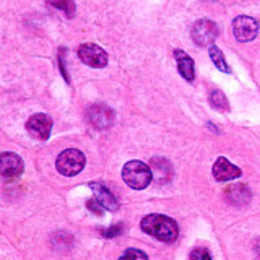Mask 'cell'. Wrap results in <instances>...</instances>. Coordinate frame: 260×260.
Listing matches in <instances>:
<instances>
[{
	"mask_svg": "<svg viewBox=\"0 0 260 260\" xmlns=\"http://www.w3.org/2000/svg\"><path fill=\"white\" fill-rule=\"evenodd\" d=\"M119 260H148L146 254L143 250H138V249H127L124 254L120 255Z\"/></svg>",
	"mask_w": 260,
	"mask_h": 260,
	"instance_id": "e0dca14e",
	"label": "cell"
},
{
	"mask_svg": "<svg viewBox=\"0 0 260 260\" xmlns=\"http://www.w3.org/2000/svg\"><path fill=\"white\" fill-rule=\"evenodd\" d=\"M142 230L162 242H174L179 236V226L173 218L165 215H148L142 219Z\"/></svg>",
	"mask_w": 260,
	"mask_h": 260,
	"instance_id": "6da1fadb",
	"label": "cell"
},
{
	"mask_svg": "<svg viewBox=\"0 0 260 260\" xmlns=\"http://www.w3.org/2000/svg\"><path fill=\"white\" fill-rule=\"evenodd\" d=\"M55 168L63 176H77L85 168V154L75 148L65 150L57 158Z\"/></svg>",
	"mask_w": 260,
	"mask_h": 260,
	"instance_id": "3957f363",
	"label": "cell"
},
{
	"mask_svg": "<svg viewBox=\"0 0 260 260\" xmlns=\"http://www.w3.org/2000/svg\"><path fill=\"white\" fill-rule=\"evenodd\" d=\"M190 260H211V255H210L208 249H205V247H197V249L192 250Z\"/></svg>",
	"mask_w": 260,
	"mask_h": 260,
	"instance_id": "ac0fdd59",
	"label": "cell"
},
{
	"mask_svg": "<svg viewBox=\"0 0 260 260\" xmlns=\"http://www.w3.org/2000/svg\"><path fill=\"white\" fill-rule=\"evenodd\" d=\"M88 208L91 210V211H94L96 215H101V213H103V208H104V207H103L101 203L98 202V200H89V202H88Z\"/></svg>",
	"mask_w": 260,
	"mask_h": 260,
	"instance_id": "ffe728a7",
	"label": "cell"
},
{
	"mask_svg": "<svg viewBox=\"0 0 260 260\" xmlns=\"http://www.w3.org/2000/svg\"><path fill=\"white\" fill-rule=\"evenodd\" d=\"M224 199L234 207H242L250 200V190L246 184H233L224 190Z\"/></svg>",
	"mask_w": 260,
	"mask_h": 260,
	"instance_id": "8fae6325",
	"label": "cell"
},
{
	"mask_svg": "<svg viewBox=\"0 0 260 260\" xmlns=\"http://www.w3.org/2000/svg\"><path fill=\"white\" fill-rule=\"evenodd\" d=\"M47 4L52 5L54 8H59L67 16L75 15V2L73 0H47Z\"/></svg>",
	"mask_w": 260,
	"mask_h": 260,
	"instance_id": "9a60e30c",
	"label": "cell"
},
{
	"mask_svg": "<svg viewBox=\"0 0 260 260\" xmlns=\"http://www.w3.org/2000/svg\"><path fill=\"white\" fill-rule=\"evenodd\" d=\"M122 177H124L128 187H132L135 190H142L150 185L153 173L142 161H128L122 169Z\"/></svg>",
	"mask_w": 260,
	"mask_h": 260,
	"instance_id": "7a4b0ae2",
	"label": "cell"
},
{
	"mask_svg": "<svg viewBox=\"0 0 260 260\" xmlns=\"http://www.w3.org/2000/svg\"><path fill=\"white\" fill-rule=\"evenodd\" d=\"M233 32L238 41L241 43H247V41H252L258 32V23L250 18V16L241 15L233 21Z\"/></svg>",
	"mask_w": 260,
	"mask_h": 260,
	"instance_id": "8992f818",
	"label": "cell"
},
{
	"mask_svg": "<svg viewBox=\"0 0 260 260\" xmlns=\"http://www.w3.org/2000/svg\"><path fill=\"white\" fill-rule=\"evenodd\" d=\"M0 173L4 177H18L23 173V159L15 153H2Z\"/></svg>",
	"mask_w": 260,
	"mask_h": 260,
	"instance_id": "9c48e42d",
	"label": "cell"
},
{
	"mask_svg": "<svg viewBox=\"0 0 260 260\" xmlns=\"http://www.w3.org/2000/svg\"><path fill=\"white\" fill-rule=\"evenodd\" d=\"M213 176L219 182L234 181V179H238L241 176V169L238 166L231 165L226 158H218L213 165Z\"/></svg>",
	"mask_w": 260,
	"mask_h": 260,
	"instance_id": "30bf717a",
	"label": "cell"
},
{
	"mask_svg": "<svg viewBox=\"0 0 260 260\" xmlns=\"http://www.w3.org/2000/svg\"><path fill=\"white\" fill-rule=\"evenodd\" d=\"M88 119L89 122L96 127V128H108L112 125V120H114V112L108 108V106H103V104H96L91 106L88 111Z\"/></svg>",
	"mask_w": 260,
	"mask_h": 260,
	"instance_id": "ba28073f",
	"label": "cell"
},
{
	"mask_svg": "<svg viewBox=\"0 0 260 260\" xmlns=\"http://www.w3.org/2000/svg\"><path fill=\"white\" fill-rule=\"evenodd\" d=\"M174 57H176V62H177V69L179 73L187 80V81H192L195 78V65L193 60L187 55L184 51H174Z\"/></svg>",
	"mask_w": 260,
	"mask_h": 260,
	"instance_id": "4fadbf2b",
	"label": "cell"
},
{
	"mask_svg": "<svg viewBox=\"0 0 260 260\" xmlns=\"http://www.w3.org/2000/svg\"><path fill=\"white\" fill-rule=\"evenodd\" d=\"M120 233H122V224H117V226H112L109 230L103 231V236H106V238H114V236H119Z\"/></svg>",
	"mask_w": 260,
	"mask_h": 260,
	"instance_id": "d6986e66",
	"label": "cell"
},
{
	"mask_svg": "<svg viewBox=\"0 0 260 260\" xmlns=\"http://www.w3.org/2000/svg\"><path fill=\"white\" fill-rule=\"evenodd\" d=\"M210 103L213 108L216 109H223V111H228V100H226V96L221 93V91H218V89H215L213 93L210 94Z\"/></svg>",
	"mask_w": 260,
	"mask_h": 260,
	"instance_id": "2e32d148",
	"label": "cell"
},
{
	"mask_svg": "<svg viewBox=\"0 0 260 260\" xmlns=\"http://www.w3.org/2000/svg\"><path fill=\"white\" fill-rule=\"evenodd\" d=\"M210 57H211V60H213V63L216 65L219 70L230 73V67H228V63L224 60V55H223V52L219 51L216 46H210Z\"/></svg>",
	"mask_w": 260,
	"mask_h": 260,
	"instance_id": "5bb4252c",
	"label": "cell"
},
{
	"mask_svg": "<svg viewBox=\"0 0 260 260\" xmlns=\"http://www.w3.org/2000/svg\"><path fill=\"white\" fill-rule=\"evenodd\" d=\"M89 187H91V190L94 192L96 200L100 202L106 210L116 211V210L119 208V202H117V199L114 197V195L109 192V189H108L106 185H103L101 182H93V184H89Z\"/></svg>",
	"mask_w": 260,
	"mask_h": 260,
	"instance_id": "7c38bea8",
	"label": "cell"
},
{
	"mask_svg": "<svg viewBox=\"0 0 260 260\" xmlns=\"http://www.w3.org/2000/svg\"><path fill=\"white\" fill-rule=\"evenodd\" d=\"M255 254H257V255L260 257V239H258V241L255 242Z\"/></svg>",
	"mask_w": 260,
	"mask_h": 260,
	"instance_id": "44dd1931",
	"label": "cell"
},
{
	"mask_svg": "<svg viewBox=\"0 0 260 260\" xmlns=\"http://www.w3.org/2000/svg\"><path fill=\"white\" fill-rule=\"evenodd\" d=\"M78 57L81 59V62L93 69H103L108 65V54L104 52V49L93 43L81 44L78 47Z\"/></svg>",
	"mask_w": 260,
	"mask_h": 260,
	"instance_id": "277c9868",
	"label": "cell"
},
{
	"mask_svg": "<svg viewBox=\"0 0 260 260\" xmlns=\"http://www.w3.org/2000/svg\"><path fill=\"white\" fill-rule=\"evenodd\" d=\"M52 128V117H49L47 114H35L26 122V130L31 137L38 138V140H47L49 134Z\"/></svg>",
	"mask_w": 260,
	"mask_h": 260,
	"instance_id": "52a82bcc",
	"label": "cell"
},
{
	"mask_svg": "<svg viewBox=\"0 0 260 260\" xmlns=\"http://www.w3.org/2000/svg\"><path fill=\"white\" fill-rule=\"evenodd\" d=\"M218 38V26L211 20H199L192 28V39L200 47L213 46L215 39Z\"/></svg>",
	"mask_w": 260,
	"mask_h": 260,
	"instance_id": "5b68a950",
	"label": "cell"
}]
</instances>
